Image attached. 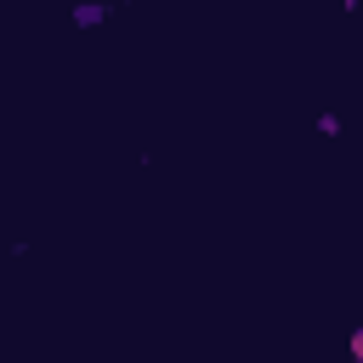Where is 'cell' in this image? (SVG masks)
<instances>
[{"label": "cell", "instance_id": "6da1fadb", "mask_svg": "<svg viewBox=\"0 0 363 363\" xmlns=\"http://www.w3.org/2000/svg\"><path fill=\"white\" fill-rule=\"evenodd\" d=\"M102 23H108V6L102 0H79L74 6V28H102Z\"/></svg>", "mask_w": 363, "mask_h": 363}, {"label": "cell", "instance_id": "7a4b0ae2", "mask_svg": "<svg viewBox=\"0 0 363 363\" xmlns=\"http://www.w3.org/2000/svg\"><path fill=\"white\" fill-rule=\"evenodd\" d=\"M346 352H352V363H363V323L346 335Z\"/></svg>", "mask_w": 363, "mask_h": 363}]
</instances>
